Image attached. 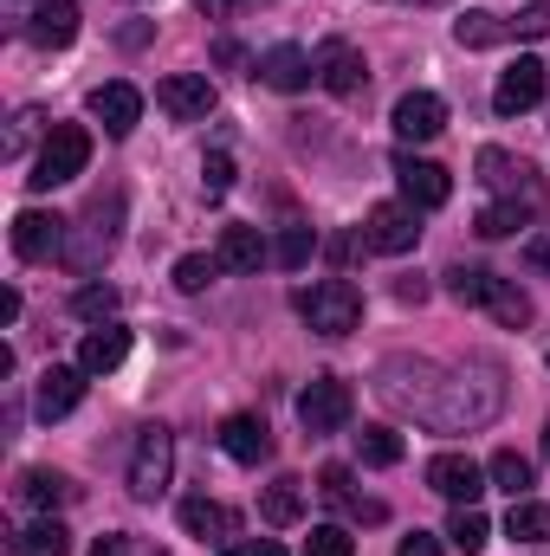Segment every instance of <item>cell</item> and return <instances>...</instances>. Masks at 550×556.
<instances>
[{"instance_id": "21", "label": "cell", "mask_w": 550, "mask_h": 556, "mask_svg": "<svg viewBox=\"0 0 550 556\" xmlns=\"http://www.w3.org/2000/svg\"><path fill=\"white\" fill-rule=\"evenodd\" d=\"M214 260H221L227 273H260V266H266V240H260V227H227Z\"/></svg>"}, {"instance_id": "39", "label": "cell", "mask_w": 550, "mask_h": 556, "mask_svg": "<svg viewBox=\"0 0 550 556\" xmlns=\"http://www.w3.org/2000/svg\"><path fill=\"white\" fill-rule=\"evenodd\" d=\"M221 556H285V544H273V538H240V544H227Z\"/></svg>"}, {"instance_id": "11", "label": "cell", "mask_w": 550, "mask_h": 556, "mask_svg": "<svg viewBox=\"0 0 550 556\" xmlns=\"http://www.w3.org/2000/svg\"><path fill=\"white\" fill-rule=\"evenodd\" d=\"M253 78L273 85V91H304V85L317 78V59H311L304 46H266L260 65H253Z\"/></svg>"}, {"instance_id": "38", "label": "cell", "mask_w": 550, "mask_h": 556, "mask_svg": "<svg viewBox=\"0 0 550 556\" xmlns=\"http://www.w3.org/2000/svg\"><path fill=\"white\" fill-rule=\"evenodd\" d=\"M201 188H208V194H227V188H234V162H227V155H208V162H201Z\"/></svg>"}, {"instance_id": "43", "label": "cell", "mask_w": 550, "mask_h": 556, "mask_svg": "<svg viewBox=\"0 0 550 556\" xmlns=\"http://www.w3.org/2000/svg\"><path fill=\"white\" fill-rule=\"evenodd\" d=\"M532 260H538V266H550V240H532Z\"/></svg>"}, {"instance_id": "12", "label": "cell", "mask_w": 550, "mask_h": 556, "mask_svg": "<svg viewBox=\"0 0 550 556\" xmlns=\"http://www.w3.org/2000/svg\"><path fill=\"white\" fill-rule=\"evenodd\" d=\"M78 402H85V369H65V363H52L39 376V389H33V415L39 420H65Z\"/></svg>"}, {"instance_id": "30", "label": "cell", "mask_w": 550, "mask_h": 556, "mask_svg": "<svg viewBox=\"0 0 550 556\" xmlns=\"http://www.w3.org/2000/svg\"><path fill=\"white\" fill-rule=\"evenodd\" d=\"M357 459L376 466V472H383V466H402V433H396V427H363V433H357Z\"/></svg>"}, {"instance_id": "9", "label": "cell", "mask_w": 550, "mask_h": 556, "mask_svg": "<svg viewBox=\"0 0 550 556\" xmlns=\"http://www.w3.org/2000/svg\"><path fill=\"white\" fill-rule=\"evenodd\" d=\"M363 78H370V65H363V52H357L350 39H324V46H317V85H324L330 98H357Z\"/></svg>"}, {"instance_id": "24", "label": "cell", "mask_w": 550, "mask_h": 556, "mask_svg": "<svg viewBox=\"0 0 550 556\" xmlns=\"http://www.w3.org/2000/svg\"><path fill=\"white\" fill-rule=\"evenodd\" d=\"M260 518H266L273 531L298 525V518H304V479H273L266 498H260Z\"/></svg>"}, {"instance_id": "22", "label": "cell", "mask_w": 550, "mask_h": 556, "mask_svg": "<svg viewBox=\"0 0 550 556\" xmlns=\"http://www.w3.org/2000/svg\"><path fill=\"white\" fill-rule=\"evenodd\" d=\"M505 538H512V544H525V551H545V544H550V505H538V498H512Z\"/></svg>"}, {"instance_id": "18", "label": "cell", "mask_w": 550, "mask_h": 556, "mask_svg": "<svg viewBox=\"0 0 550 556\" xmlns=\"http://www.w3.org/2000/svg\"><path fill=\"white\" fill-rule=\"evenodd\" d=\"M124 356H130V330H124V324H98V330L78 343V369H85V376H111V369H124Z\"/></svg>"}, {"instance_id": "42", "label": "cell", "mask_w": 550, "mask_h": 556, "mask_svg": "<svg viewBox=\"0 0 550 556\" xmlns=\"http://www.w3.org/2000/svg\"><path fill=\"white\" fill-rule=\"evenodd\" d=\"M91 556H130V538H98Z\"/></svg>"}, {"instance_id": "25", "label": "cell", "mask_w": 550, "mask_h": 556, "mask_svg": "<svg viewBox=\"0 0 550 556\" xmlns=\"http://www.w3.org/2000/svg\"><path fill=\"white\" fill-rule=\"evenodd\" d=\"M486 311H492L505 330H525V324H532V298H525L512 278H499V273H492V285H486Z\"/></svg>"}, {"instance_id": "33", "label": "cell", "mask_w": 550, "mask_h": 556, "mask_svg": "<svg viewBox=\"0 0 550 556\" xmlns=\"http://www.w3.org/2000/svg\"><path fill=\"white\" fill-rule=\"evenodd\" d=\"M72 311H78L85 324H111V317H117V291H111V285H85V291L72 298Z\"/></svg>"}, {"instance_id": "45", "label": "cell", "mask_w": 550, "mask_h": 556, "mask_svg": "<svg viewBox=\"0 0 550 556\" xmlns=\"http://www.w3.org/2000/svg\"><path fill=\"white\" fill-rule=\"evenodd\" d=\"M414 7H440V0H414Z\"/></svg>"}, {"instance_id": "40", "label": "cell", "mask_w": 550, "mask_h": 556, "mask_svg": "<svg viewBox=\"0 0 550 556\" xmlns=\"http://www.w3.org/2000/svg\"><path fill=\"white\" fill-rule=\"evenodd\" d=\"M208 20H234V13H247V7H266V0H195Z\"/></svg>"}, {"instance_id": "34", "label": "cell", "mask_w": 550, "mask_h": 556, "mask_svg": "<svg viewBox=\"0 0 550 556\" xmlns=\"http://www.w3.org/2000/svg\"><path fill=\"white\" fill-rule=\"evenodd\" d=\"M304 556H357V538H350L343 525H317V531L304 538Z\"/></svg>"}, {"instance_id": "15", "label": "cell", "mask_w": 550, "mask_h": 556, "mask_svg": "<svg viewBox=\"0 0 550 556\" xmlns=\"http://www.w3.org/2000/svg\"><path fill=\"white\" fill-rule=\"evenodd\" d=\"M479 181L499 188L505 201H518V194H525V201H545V188L532 181V168H525L518 155H505V149H479Z\"/></svg>"}, {"instance_id": "7", "label": "cell", "mask_w": 550, "mask_h": 556, "mask_svg": "<svg viewBox=\"0 0 550 556\" xmlns=\"http://www.w3.org/2000/svg\"><path fill=\"white\" fill-rule=\"evenodd\" d=\"M396 181H402V201H409L414 214L447 207V194H453V175L440 162H427V155H396Z\"/></svg>"}, {"instance_id": "28", "label": "cell", "mask_w": 550, "mask_h": 556, "mask_svg": "<svg viewBox=\"0 0 550 556\" xmlns=\"http://www.w3.org/2000/svg\"><path fill=\"white\" fill-rule=\"evenodd\" d=\"M65 551H72V538H65L59 518H39V525H26L13 538V556H65Z\"/></svg>"}, {"instance_id": "23", "label": "cell", "mask_w": 550, "mask_h": 556, "mask_svg": "<svg viewBox=\"0 0 550 556\" xmlns=\"http://www.w3.org/2000/svg\"><path fill=\"white\" fill-rule=\"evenodd\" d=\"M453 39H460L466 52H486V46L512 39V20H499V13H486V7H473V13H460V20H453Z\"/></svg>"}, {"instance_id": "14", "label": "cell", "mask_w": 550, "mask_h": 556, "mask_svg": "<svg viewBox=\"0 0 550 556\" xmlns=\"http://www.w3.org/2000/svg\"><path fill=\"white\" fill-rule=\"evenodd\" d=\"M59 247H65V220H59V214H39V207L13 214V253H20V260L39 266V260H52Z\"/></svg>"}, {"instance_id": "10", "label": "cell", "mask_w": 550, "mask_h": 556, "mask_svg": "<svg viewBox=\"0 0 550 556\" xmlns=\"http://www.w3.org/2000/svg\"><path fill=\"white\" fill-rule=\"evenodd\" d=\"M155 104L168 117H182V124H201L214 111V85H208V72H175V78L155 85Z\"/></svg>"}, {"instance_id": "4", "label": "cell", "mask_w": 550, "mask_h": 556, "mask_svg": "<svg viewBox=\"0 0 550 556\" xmlns=\"http://www.w3.org/2000/svg\"><path fill=\"white\" fill-rule=\"evenodd\" d=\"M350 408H357V395H350V382H337V376H311L304 395H298L304 433H343V427H350Z\"/></svg>"}, {"instance_id": "3", "label": "cell", "mask_w": 550, "mask_h": 556, "mask_svg": "<svg viewBox=\"0 0 550 556\" xmlns=\"http://www.w3.org/2000/svg\"><path fill=\"white\" fill-rule=\"evenodd\" d=\"M168 472H175V433L168 427H142L137 453H130V498L155 505L168 492Z\"/></svg>"}, {"instance_id": "27", "label": "cell", "mask_w": 550, "mask_h": 556, "mask_svg": "<svg viewBox=\"0 0 550 556\" xmlns=\"http://www.w3.org/2000/svg\"><path fill=\"white\" fill-rule=\"evenodd\" d=\"M545 201H492L486 214H479V233L486 240H505V233H518V227H532V214H538Z\"/></svg>"}, {"instance_id": "31", "label": "cell", "mask_w": 550, "mask_h": 556, "mask_svg": "<svg viewBox=\"0 0 550 556\" xmlns=\"http://www.w3.org/2000/svg\"><path fill=\"white\" fill-rule=\"evenodd\" d=\"M486 479H492L499 492H512V498H525V492H532V459L505 446V453H492V466H486Z\"/></svg>"}, {"instance_id": "16", "label": "cell", "mask_w": 550, "mask_h": 556, "mask_svg": "<svg viewBox=\"0 0 550 556\" xmlns=\"http://www.w3.org/2000/svg\"><path fill=\"white\" fill-rule=\"evenodd\" d=\"M447 130V104L434 98V91H409L402 104H396V137L402 142H434Z\"/></svg>"}, {"instance_id": "5", "label": "cell", "mask_w": 550, "mask_h": 556, "mask_svg": "<svg viewBox=\"0 0 550 556\" xmlns=\"http://www.w3.org/2000/svg\"><path fill=\"white\" fill-rule=\"evenodd\" d=\"M545 59H512L505 72H499V85H492V111L499 117H525V111H538L545 104Z\"/></svg>"}, {"instance_id": "37", "label": "cell", "mask_w": 550, "mask_h": 556, "mask_svg": "<svg viewBox=\"0 0 550 556\" xmlns=\"http://www.w3.org/2000/svg\"><path fill=\"white\" fill-rule=\"evenodd\" d=\"M512 33H525V39H545V33H550V0H532V7L512 20Z\"/></svg>"}, {"instance_id": "2", "label": "cell", "mask_w": 550, "mask_h": 556, "mask_svg": "<svg viewBox=\"0 0 550 556\" xmlns=\"http://www.w3.org/2000/svg\"><path fill=\"white\" fill-rule=\"evenodd\" d=\"M298 311H304V324H311L317 337H350V330L363 324V291H357L350 278H324V285L298 291Z\"/></svg>"}, {"instance_id": "19", "label": "cell", "mask_w": 550, "mask_h": 556, "mask_svg": "<svg viewBox=\"0 0 550 556\" xmlns=\"http://www.w3.org/2000/svg\"><path fill=\"white\" fill-rule=\"evenodd\" d=\"M26 39H33V46H46V52L72 46V39H78V7H72V0H39V7H33V20H26Z\"/></svg>"}, {"instance_id": "6", "label": "cell", "mask_w": 550, "mask_h": 556, "mask_svg": "<svg viewBox=\"0 0 550 556\" xmlns=\"http://www.w3.org/2000/svg\"><path fill=\"white\" fill-rule=\"evenodd\" d=\"M414 240H421V220H414L409 201L370 207V220H363V247L370 253H414Z\"/></svg>"}, {"instance_id": "41", "label": "cell", "mask_w": 550, "mask_h": 556, "mask_svg": "<svg viewBox=\"0 0 550 556\" xmlns=\"http://www.w3.org/2000/svg\"><path fill=\"white\" fill-rule=\"evenodd\" d=\"M396 556H440V544H434L427 531H414V538H402V551Z\"/></svg>"}, {"instance_id": "35", "label": "cell", "mask_w": 550, "mask_h": 556, "mask_svg": "<svg viewBox=\"0 0 550 556\" xmlns=\"http://www.w3.org/2000/svg\"><path fill=\"white\" fill-rule=\"evenodd\" d=\"M486 285H492V273H479V266H453V273H447V291H453L460 304H486Z\"/></svg>"}, {"instance_id": "1", "label": "cell", "mask_w": 550, "mask_h": 556, "mask_svg": "<svg viewBox=\"0 0 550 556\" xmlns=\"http://www.w3.org/2000/svg\"><path fill=\"white\" fill-rule=\"evenodd\" d=\"M85 162H91V130H78V124H52V137H46V149H39L26 188H33V194H52V188L78 181Z\"/></svg>"}, {"instance_id": "44", "label": "cell", "mask_w": 550, "mask_h": 556, "mask_svg": "<svg viewBox=\"0 0 550 556\" xmlns=\"http://www.w3.org/2000/svg\"><path fill=\"white\" fill-rule=\"evenodd\" d=\"M545 459H550V420H545Z\"/></svg>"}, {"instance_id": "17", "label": "cell", "mask_w": 550, "mask_h": 556, "mask_svg": "<svg viewBox=\"0 0 550 556\" xmlns=\"http://www.w3.org/2000/svg\"><path fill=\"white\" fill-rule=\"evenodd\" d=\"M221 453H227V459H240V466H260V459L273 453L266 420H260V415H227V420H221Z\"/></svg>"}, {"instance_id": "36", "label": "cell", "mask_w": 550, "mask_h": 556, "mask_svg": "<svg viewBox=\"0 0 550 556\" xmlns=\"http://www.w3.org/2000/svg\"><path fill=\"white\" fill-rule=\"evenodd\" d=\"M273 260L278 266H304V260H311V227H285L278 247H273Z\"/></svg>"}, {"instance_id": "29", "label": "cell", "mask_w": 550, "mask_h": 556, "mask_svg": "<svg viewBox=\"0 0 550 556\" xmlns=\"http://www.w3.org/2000/svg\"><path fill=\"white\" fill-rule=\"evenodd\" d=\"M447 538H453V551H460V556H479L486 544H492V525H486V511H479V505H460V511H453V525H447Z\"/></svg>"}, {"instance_id": "13", "label": "cell", "mask_w": 550, "mask_h": 556, "mask_svg": "<svg viewBox=\"0 0 550 556\" xmlns=\"http://www.w3.org/2000/svg\"><path fill=\"white\" fill-rule=\"evenodd\" d=\"M91 117L104 124V137H130L142 124V91L124 85V78H117V85H98V91H91Z\"/></svg>"}, {"instance_id": "46", "label": "cell", "mask_w": 550, "mask_h": 556, "mask_svg": "<svg viewBox=\"0 0 550 556\" xmlns=\"http://www.w3.org/2000/svg\"><path fill=\"white\" fill-rule=\"evenodd\" d=\"M155 556H162V551H155Z\"/></svg>"}, {"instance_id": "26", "label": "cell", "mask_w": 550, "mask_h": 556, "mask_svg": "<svg viewBox=\"0 0 550 556\" xmlns=\"http://www.w3.org/2000/svg\"><path fill=\"white\" fill-rule=\"evenodd\" d=\"M20 498H26L33 511H52V505H65V498H72V485H65L52 466H26V472H20Z\"/></svg>"}, {"instance_id": "32", "label": "cell", "mask_w": 550, "mask_h": 556, "mask_svg": "<svg viewBox=\"0 0 550 556\" xmlns=\"http://www.w3.org/2000/svg\"><path fill=\"white\" fill-rule=\"evenodd\" d=\"M214 278H221V260H214V253H182V260H175V285H182V291H208Z\"/></svg>"}, {"instance_id": "20", "label": "cell", "mask_w": 550, "mask_h": 556, "mask_svg": "<svg viewBox=\"0 0 550 556\" xmlns=\"http://www.w3.org/2000/svg\"><path fill=\"white\" fill-rule=\"evenodd\" d=\"M182 531L188 538H214V544H234V531H240V518L227 511V505H214V498H182Z\"/></svg>"}, {"instance_id": "8", "label": "cell", "mask_w": 550, "mask_h": 556, "mask_svg": "<svg viewBox=\"0 0 550 556\" xmlns=\"http://www.w3.org/2000/svg\"><path fill=\"white\" fill-rule=\"evenodd\" d=\"M427 485H434L440 498H453V505H479V492H486V466L466 459V453H434V459H427Z\"/></svg>"}]
</instances>
